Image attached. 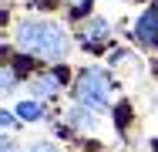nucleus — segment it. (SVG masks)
Returning a JSON list of instances; mask_svg holds the SVG:
<instances>
[{"instance_id": "f257e3e1", "label": "nucleus", "mask_w": 158, "mask_h": 152, "mask_svg": "<svg viewBox=\"0 0 158 152\" xmlns=\"http://www.w3.org/2000/svg\"><path fill=\"white\" fill-rule=\"evenodd\" d=\"M17 47L37 58H64L67 34L54 20H20L17 24Z\"/></svg>"}, {"instance_id": "f03ea898", "label": "nucleus", "mask_w": 158, "mask_h": 152, "mask_svg": "<svg viewBox=\"0 0 158 152\" xmlns=\"http://www.w3.org/2000/svg\"><path fill=\"white\" fill-rule=\"evenodd\" d=\"M74 95H77L81 105H88V108H101V105L108 101V95H111V78H108L101 68H88V71H81Z\"/></svg>"}, {"instance_id": "7ed1b4c3", "label": "nucleus", "mask_w": 158, "mask_h": 152, "mask_svg": "<svg viewBox=\"0 0 158 152\" xmlns=\"http://www.w3.org/2000/svg\"><path fill=\"white\" fill-rule=\"evenodd\" d=\"M135 34H138V41H141L145 47H158V3H152V7L138 17Z\"/></svg>"}, {"instance_id": "20e7f679", "label": "nucleus", "mask_w": 158, "mask_h": 152, "mask_svg": "<svg viewBox=\"0 0 158 152\" xmlns=\"http://www.w3.org/2000/svg\"><path fill=\"white\" fill-rule=\"evenodd\" d=\"M64 78H67V74H64L61 68H57V71H44V74H37V78H34L31 88H34L37 98H51V95H57V91H61Z\"/></svg>"}, {"instance_id": "39448f33", "label": "nucleus", "mask_w": 158, "mask_h": 152, "mask_svg": "<svg viewBox=\"0 0 158 152\" xmlns=\"http://www.w3.org/2000/svg\"><path fill=\"white\" fill-rule=\"evenodd\" d=\"M108 34H111L108 20H104V17H94L88 27L81 30V44H88V47H98V44H104V41H108Z\"/></svg>"}, {"instance_id": "423d86ee", "label": "nucleus", "mask_w": 158, "mask_h": 152, "mask_svg": "<svg viewBox=\"0 0 158 152\" xmlns=\"http://www.w3.org/2000/svg\"><path fill=\"white\" fill-rule=\"evenodd\" d=\"M17 118L20 122H40L44 118V105H37V101H17Z\"/></svg>"}, {"instance_id": "0eeeda50", "label": "nucleus", "mask_w": 158, "mask_h": 152, "mask_svg": "<svg viewBox=\"0 0 158 152\" xmlns=\"http://www.w3.org/2000/svg\"><path fill=\"white\" fill-rule=\"evenodd\" d=\"M10 88H14V68L7 64L3 68V91H10Z\"/></svg>"}, {"instance_id": "6e6552de", "label": "nucleus", "mask_w": 158, "mask_h": 152, "mask_svg": "<svg viewBox=\"0 0 158 152\" xmlns=\"http://www.w3.org/2000/svg\"><path fill=\"white\" fill-rule=\"evenodd\" d=\"M31 152H57V149H54L51 142H34V145H31Z\"/></svg>"}, {"instance_id": "1a4fd4ad", "label": "nucleus", "mask_w": 158, "mask_h": 152, "mask_svg": "<svg viewBox=\"0 0 158 152\" xmlns=\"http://www.w3.org/2000/svg\"><path fill=\"white\" fill-rule=\"evenodd\" d=\"M3 128H7V132L14 128V115H10V112H3Z\"/></svg>"}, {"instance_id": "9d476101", "label": "nucleus", "mask_w": 158, "mask_h": 152, "mask_svg": "<svg viewBox=\"0 0 158 152\" xmlns=\"http://www.w3.org/2000/svg\"><path fill=\"white\" fill-rule=\"evenodd\" d=\"M81 3H88V0H81Z\"/></svg>"}]
</instances>
